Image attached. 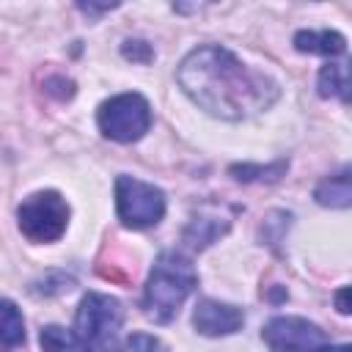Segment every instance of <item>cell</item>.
Listing matches in <instances>:
<instances>
[{"instance_id": "cell-6", "label": "cell", "mask_w": 352, "mask_h": 352, "mask_svg": "<svg viewBox=\"0 0 352 352\" xmlns=\"http://www.w3.org/2000/svg\"><path fill=\"white\" fill-rule=\"evenodd\" d=\"M19 231L30 242H55L69 226V204L55 192H33L16 209Z\"/></svg>"}, {"instance_id": "cell-14", "label": "cell", "mask_w": 352, "mask_h": 352, "mask_svg": "<svg viewBox=\"0 0 352 352\" xmlns=\"http://www.w3.org/2000/svg\"><path fill=\"white\" fill-rule=\"evenodd\" d=\"M286 170V162H278L272 168H253V165H234L231 173L239 182H258V179H278Z\"/></svg>"}, {"instance_id": "cell-11", "label": "cell", "mask_w": 352, "mask_h": 352, "mask_svg": "<svg viewBox=\"0 0 352 352\" xmlns=\"http://www.w3.org/2000/svg\"><path fill=\"white\" fill-rule=\"evenodd\" d=\"M314 198H316L322 206L346 209V206H349V201H352V190H349V170L344 168L341 173H336V176L324 179V182L316 187Z\"/></svg>"}, {"instance_id": "cell-4", "label": "cell", "mask_w": 352, "mask_h": 352, "mask_svg": "<svg viewBox=\"0 0 352 352\" xmlns=\"http://www.w3.org/2000/svg\"><path fill=\"white\" fill-rule=\"evenodd\" d=\"M96 124L104 138L118 143H132L148 132L151 107L140 94H118L99 104Z\"/></svg>"}, {"instance_id": "cell-18", "label": "cell", "mask_w": 352, "mask_h": 352, "mask_svg": "<svg viewBox=\"0 0 352 352\" xmlns=\"http://www.w3.org/2000/svg\"><path fill=\"white\" fill-rule=\"evenodd\" d=\"M319 352H352L346 344H338V346H322Z\"/></svg>"}, {"instance_id": "cell-12", "label": "cell", "mask_w": 352, "mask_h": 352, "mask_svg": "<svg viewBox=\"0 0 352 352\" xmlns=\"http://www.w3.org/2000/svg\"><path fill=\"white\" fill-rule=\"evenodd\" d=\"M38 341H41V349L44 352H91L80 338L77 333L60 327V324H47L41 327L38 333Z\"/></svg>"}, {"instance_id": "cell-10", "label": "cell", "mask_w": 352, "mask_h": 352, "mask_svg": "<svg viewBox=\"0 0 352 352\" xmlns=\"http://www.w3.org/2000/svg\"><path fill=\"white\" fill-rule=\"evenodd\" d=\"M25 344V319L19 308L0 297V352H11Z\"/></svg>"}, {"instance_id": "cell-13", "label": "cell", "mask_w": 352, "mask_h": 352, "mask_svg": "<svg viewBox=\"0 0 352 352\" xmlns=\"http://www.w3.org/2000/svg\"><path fill=\"white\" fill-rule=\"evenodd\" d=\"M319 96H338L341 102H349V74L344 63H324L319 72Z\"/></svg>"}, {"instance_id": "cell-2", "label": "cell", "mask_w": 352, "mask_h": 352, "mask_svg": "<svg viewBox=\"0 0 352 352\" xmlns=\"http://www.w3.org/2000/svg\"><path fill=\"white\" fill-rule=\"evenodd\" d=\"M195 283H198V275L190 258H184L176 250L160 253L143 289V314L160 324L170 322L179 314L182 302L195 289Z\"/></svg>"}, {"instance_id": "cell-15", "label": "cell", "mask_w": 352, "mask_h": 352, "mask_svg": "<svg viewBox=\"0 0 352 352\" xmlns=\"http://www.w3.org/2000/svg\"><path fill=\"white\" fill-rule=\"evenodd\" d=\"M118 352H168L165 344L148 333H132L124 338V344L118 346Z\"/></svg>"}, {"instance_id": "cell-5", "label": "cell", "mask_w": 352, "mask_h": 352, "mask_svg": "<svg viewBox=\"0 0 352 352\" xmlns=\"http://www.w3.org/2000/svg\"><path fill=\"white\" fill-rule=\"evenodd\" d=\"M116 209L126 228H151L165 214V192L148 182L124 173L116 179Z\"/></svg>"}, {"instance_id": "cell-1", "label": "cell", "mask_w": 352, "mask_h": 352, "mask_svg": "<svg viewBox=\"0 0 352 352\" xmlns=\"http://www.w3.org/2000/svg\"><path fill=\"white\" fill-rule=\"evenodd\" d=\"M176 77L182 91L201 110L226 121L250 118L278 99L275 80L245 66L231 50L220 44L192 50L179 63Z\"/></svg>"}, {"instance_id": "cell-7", "label": "cell", "mask_w": 352, "mask_h": 352, "mask_svg": "<svg viewBox=\"0 0 352 352\" xmlns=\"http://www.w3.org/2000/svg\"><path fill=\"white\" fill-rule=\"evenodd\" d=\"M261 338L272 352H319L327 346V336L319 324L300 316H275L264 324Z\"/></svg>"}, {"instance_id": "cell-17", "label": "cell", "mask_w": 352, "mask_h": 352, "mask_svg": "<svg viewBox=\"0 0 352 352\" xmlns=\"http://www.w3.org/2000/svg\"><path fill=\"white\" fill-rule=\"evenodd\" d=\"M346 294H349V289H346V286H344V289H338V294H336V305H338V311H341V314H349Z\"/></svg>"}, {"instance_id": "cell-3", "label": "cell", "mask_w": 352, "mask_h": 352, "mask_svg": "<svg viewBox=\"0 0 352 352\" xmlns=\"http://www.w3.org/2000/svg\"><path fill=\"white\" fill-rule=\"evenodd\" d=\"M124 324V308L116 297L102 292H88L80 300L74 316V333L91 352H113Z\"/></svg>"}, {"instance_id": "cell-16", "label": "cell", "mask_w": 352, "mask_h": 352, "mask_svg": "<svg viewBox=\"0 0 352 352\" xmlns=\"http://www.w3.org/2000/svg\"><path fill=\"white\" fill-rule=\"evenodd\" d=\"M124 58H129V60H140V63H146V60H151V47L146 44V41H124Z\"/></svg>"}, {"instance_id": "cell-9", "label": "cell", "mask_w": 352, "mask_h": 352, "mask_svg": "<svg viewBox=\"0 0 352 352\" xmlns=\"http://www.w3.org/2000/svg\"><path fill=\"white\" fill-rule=\"evenodd\" d=\"M294 47L300 52H311V55H327V58H336V55H344L346 50V38L336 30H300L294 36Z\"/></svg>"}, {"instance_id": "cell-8", "label": "cell", "mask_w": 352, "mask_h": 352, "mask_svg": "<svg viewBox=\"0 0 352 352\" xmlns=\"http://www.w3.org/2000/svg\"><path fill=\"white\" fill-rule=\"evenodd\" d=\"M245 314L242 308L231 305V302H220L212 297H204L195 302L192 311V324L201 336H231L242 327Z\"/></svg>"}]
</instances>
